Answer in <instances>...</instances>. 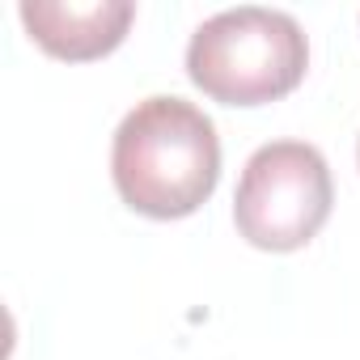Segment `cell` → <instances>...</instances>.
<instances>
[{"label":"cell","mask_w":360,"mask_h":360,"mask_svg":"<svg viewBox=\"0 0 360 360\" xmlns=\"http://www.w3.org/2000/svg\"><path fill=\"white\" fill-rule=\"evenodd\" d=\"M110 178L119 200L140 217H191L221 183L217 123L174 94L136 102L115 131Z\"/></svg>","instance_id":"cell-1"},{"label":"cell","mask_w":360,"mask_h":360,"mask_svg":"<svg viewBox=\"0 0 360 360\" xmlns=\"http://www.w3.org/2000/svg\"><path fill=\"white\" fill-rule=\"evenodd\" d=\"M309 68V39L292 13L238 5L208 18L187 43V77L212 102L263 106L292 94Z\"/></svg>","instance_id":"cell-2"},{"label":"cell","mask_w":360,"mask_h":360,"mask_svg":"<svg viewBox=\"0 0 360 360\" xmlns=\"http://www.w3.org/2000/svg\"><path fill=\"white\" fill-rule=\"evenodd\" d=\"M335 204L326 157L305 140H271L250 153L233 195V225L259 250H301Z\"/></svg>","instance_id":"cell-3"},{"label":"cell","mask_w":360,"mask_h":360,"mask_svg":"<svg viewBox=\"0 0 360 360\" xmlns=\"http://www.w3.org/2000/svg\"><path fill=\"white\" fill-rule=\"evenodd\" d=\"M26 34L56 60H98L115 51L136 22L131 0H22Z\"/></svg>","instance_id":"cell-4"},{"label":"cell","mask_w":360,"mask_h":360,"mask_svg":"<svg viewBox=\"0 0 360 360\" xmlns=\"http://www.w3.org/2000/svg\"><path fill=\"white\" fill-rule=\"evenodd\" d=\"M356 153H360V148H356Z\"/></svg>","instance_id":"cell-5"}]
</instances>
